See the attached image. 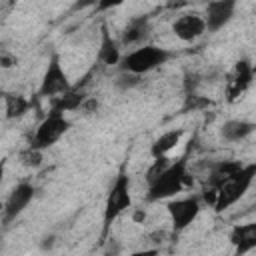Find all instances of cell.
<instances>
[{
  "mask_svg": "<svg viewBox=\"0 0 256 256\" xmlns=\"http://www.w3.org/2000/svg\"><path fill=\"white\" fill-rule=\"evenodd\" d=\"M192 146H194V140L188 142V148H186V152L180 158H174L170 162V166L152 184H148V192H146V200L148 202H158V200L172 198L178 192H182L186 186L192 184V176L188 172V162H190Z\"/></svg>",
  "mask_w": 256,
  "mask_h": 256,
  "instance_id": "6da1fadb",
  "label": "cell"
},
{
  "mask_svg": "<svg viewBox=\"0 0 256 256\" xmlns=\"http://www.w3.org/2000/svg\"><path fill=\"white\" fill-rule=\"evenodd\" d=\"M132 206V194H130V178H128V172H126V164L120 166L110 190H108V196H106V202H104V224H102V240H106L108 232H110V226L112 222L122 214L126 212L128 208Z\"/></svg>",
  "mask_w": 256,
  "mask_h": 256,
  "instance_id": "7a4b0ae2",
  "label": "cell"
},
{
  "mask_svg": "<svg viewBox=\"0 0 256 256\" xmlns=\"http://www.w3.org/2000/svg\"><path fill=\"white\" fill-rule=\"evenodd\" d=\"M172 58V52L168 48L162 46H154V44H144L132 52H128L126 56H122L120 60V72H132V74H148L154 68L166 64Z\"/></svg>",
  "mask_w": 256,
  "mask_h": 256,
  "instance_id": "3957f363",
  "label": "cell"
},
{
  "mask_svg": "<svg viewBox=\"0 0 256 256\" xmlns=\"http://www.w3.org/2000/svg\"><path fill=\"white\" fill-rule=\"evenodd\" d=\"M256 180V162L244 164L238 172H234L220 188L216 194V202H214V210L216 212H224L226 208H230L232 204H236L252 186V182Z\"/></svg>",
  "mask_w": 256,
  "mask_h": 256,
  "instance_id": "277c9868",
  "label": "cell"
},
{
  "mask_svg": "<svg viewBox=\"0 0 256 256\" xmlns=\"http://www.w3.org/2000/svg\"><path fill=\"white\" fill-rule=\"evenodd\" d=\"M68 130H70V120L64 116V112L50 108V112L38 124L36 132L30 140V146H34L38 150H46L52 144H56Z\"/></svg>",
  "mask_w": 256,
  "mask_h": 256,
  "instance_id": "5b68a950",
  "label": "cell"
},
{
  "mask_svg": "<svg viewBox=\"0 0 256 256\" xmlns=\"http://www.w3.org/2000/svg\"><path fill=\"white\" fill-rule=\"evenodd\" d=\"M70 88L72 86H70L68 74L64 72V68L60 64V56L58 54H52L50 60H48V66L44 70L40 88H38V96L40 98H56V96L68 92Z\"/></svg>",
  "mask_w": 256,
  "mask_h": 256,
  "instance_id": "8992f818",
  "label": "cell"
},
{
  "mask_svg": "<svg viewBox=\"0 0 256 256\" xmlns=\"http://www.w3.org/2000/svg\"><path fill=\"white\" fill-rule=\"evenodd\" d=\"M166 210H168L174 234H180L198 218V214L202 210V204H200L198 196H186V198L170 200L166 204Z\"/></svg>",
  "mask_w": 256,
  "mask_h": 256,
  "instance_id": "52a82bcc",
  "label": "cell"
},
{
  "mask_svg": "<svg viewBox=\"0 0 256 256\" xmlns=\"http://www.w3.org/2000/svg\"><path fill=\"white\" fill-rule=\"evenodd\" d=\"M254 74H256L254 64H250L246 58H240L234 64V68H232V72L226 80V100L230 104L242 98V94L250 88V84L254 80Z\"/></svg>",
  "mask_w": 256,
  "mask_h": 256,
  "instance_id": "ba28073f",
  "label": "cell"
},
{
  "mask_svg": "<svg viewBox=\"0 0 256 256\" xmlns=\"http://www.w3.org/2000/svg\"><path fill=\"white\" fill-rule=\"evenodd\" d=\"M32 198H34V186L30 182L16 184L10 190V194L6 198V204H4V216H2L4 226H8L12 220H16V216L24 212V208L30 204Z\"/></svg>",
  "mask_w": 256,
  "mask_h": 256,
  "instance_id": "9c48e42d",
  "label": "cell"
},
{
  "mask_svg": "<svg viewBox=\"0 0 256 256\" xmlns=\"http://www.w3.org/2000/svg\"><path fill=\"white\" fill-rule=\"evenodd\" d=\"M236 2L238 0H210L206 4V12H204V20H206V32H218L220 28H224L236 10Z\"/></svg>",
  "mask_w": 256,
  "mask_h": 256,
  "instance_id": "30bf717a",
  "label": "cell"
},
{
  "mask_svg": "<svg viewBox=\"0 0 256 256\" xmlns=\"http://www.w3.org/2000/svg\"><path fill=\"white\" fill-rule=\"evenodd\" d=\"M172 32L182 42H194L196 38L206 34V20H204V16H200L196 12L182 14L172 22Z\"/></svg>",
  "mask_w": 256,
  "mask_h": 256,
  "instance_id": "8fae6325",
  "label": "cell"
},
{
  "mask_svg": "<svg viewBox=\"0 0 256 256\" xmlns=\"http://www.w3.org/2000/svg\"><path fill=\"white\" fill-rule=\"evenodd\" d=\"M120 44L112 38V32L106 24H100V48H98V62L104 66H116L120 64Z\"/></svg>",
  "mask_w": 256,
  "mask_h": 256,
  "instance_id": "7c38bea8",
  "label": "cell"
},
{
  "mask_svg": "<svg viewBox=\"0 0 256 256\" xmlns=\"http://www.w3.org/2000/svg\"><path fill=\"white\" fill-rule=\"evenodd\" d=\"M230 242L236 254H246L256 248V222L236 224L230 232Z\"/></svg>",
  "mask_w": 256,
  "mask_h": 256,
  "instance_id": "4fadbf2b",
  "label": "cell"
},
{
  "mask_svg": "<svg viewBox=\"0 0 256 256\" xmlns=\"http://www.w3.org/2000/svg\"><path fill=\"white\" fill-rule=\"evenodd\" d=\"M148 34H150V18H148L146 14L134 16V18L128 20V24L124 26L122 36H120V44H122V46L140 44Z\"/></svg>",
  "mask_w": 256,
  "mask_h": 256,
  "instance_id": "5bb4252c",
  "label": "cell"
},
{
  "mask_svg": "<svg viewBox=\"0 0 256 256\" xmlns=\"http://www.w3.org/2000/svg\"><path fill=\"white\" fill-rule=\"evenodd\" d=\"M242 166H244V164H242L240 160H218V162H214V164L210 166V170H208V178H206V184H204V186H210V188H214V190L218 192V188H220L234 172H238Z\"/></svg>",
  "mask_w": 256,
  "mask_h": 256,
  "instance_id": "9a60e30c",
  "label": "cell"
},
{
  "mask_svg": "<svg viewBox=\"0 0 256 256\" xmlns=\"http://www.w3.org/2000/svg\"><path fill=\"white\" fill-rule=\"evenodd\" d=\"M184 136V128H174V130H168V132H162L150 146V154L152 158H160V156H168L182 140Z\"/></svg>",
  "mask_w": 256,
  "mask_h": 256,
  "instance_id": "2e32d148",
  "label": "cell"
},
{
  "mask_svg": "<svg viewBox=\"0 0 256 256\" xmlns=\"http://www.w3.org/2000/svg\"><path fill=\"white\" fill-rule=\"evenodd\" d=\"M86 92H84V88L82 86H72L68 92H64V94H60V96H56L54 98V102H52V108L54 110H60V112H72V110H80L82 108V104L86 102Z\"/></svg>",
  "mask_w": 256,
  "mask_h": 256,
  "instance_id": "e0dca14e",
  "label": "cell"
},
{
  "mask_svg": "<svg viewBox=\"0 0 256 256\" xmlns=\"http://www.w3.org/2000/svg\"><path fill=\"white\" fill-rule=\"evenodd\" d=\"M254 130H256L254 122H248V120H228V122H224L220 134H222V138L226 142H240L246 136H250Z\"/></svg>",
  "mask_w": 256,
  "mask_h": 256,
  "instance_id": "ac0fdd59",
  "label": "cell"
},
{
  "mask_svg": "<svg viewBox=\"0 0 256 256\" xmlns=\"http://www.w3.org/2000/svg\"><path fill=\"white\" fill-rule=\"evenodd\" d=\"M32 102L22 96V94H4V110H6V120H14V118H22L28 110H30Z\"/></svg>",
  "mask_w": 256,
  "mask_h": 256,
  "instance_id": "d6986e66",
  "label": "cell"
},
{
  "mask_svg": "<svg viewBox=\"0 0 256 256\" xmlns=\"http://www.w3.org/2000/svg\"><path fill=\"white\" fill-rule=\"evenodd\" d=\"M212 106V100L196 94V92H188L186 94V100H184V106H182V112H198V110H206Z\"/></svg>",
  "mask_w": 256,
  "mask_h": 256,
  "instance_id": "ffe728a7",
  "label": "cell"
},
{
  "mask_svg": "<svg viewBox=\"0 0 256 256\" xmlns=\"http://www.w3.org/2000/svg\"><path fill=\"white\" fill-rule=\"evenodd\" d=\"M170 162H172V158H168V156H160V158H154V162H152V166L148 168V172H146V182L148 184H152L168 166H170Z\"/></svg>",
  "mask_w": 256,
  "mask_h": 256,
  "instance_id": "44dd1931",
  "label": "cell"
},
{
  "mask_svg": "<svg viewBox=\"0 0 256 256\" xmlns=\"http://www.w3.org/2000/svg\"><path fill=\"white\" fill-rule=\"evenodd\" d=\"M20 162L28 168H38L42 164V150L34 148V146H28L22 154H20Z\"/></svg>",
  "mask_w": 256,
  "mask_h": 256,
  "instance_id": "7402d4cb",
  "label": "cell"
},
{
  "mask_svg": "<svg viewBox=\"0 0 256 256\" xmlns=\"http://www.w3.org/2000/svg\"><path fill=\"white\" fill-rule=\"evenodd\" d=\"M140 84V76L138 74H132V72H120L118 80H116V86L122 88V90H128V88H134Z\"/></svg>",
  "mask_w": 256,
  "mask_h": 256,
  "instance_id": "603a6c76",
  "label": "cell"
},
{
  "mask_svg": "<svg viewBox=\"0 0 256 256\" xmlns=\"http://www.w3.org/2000/svg\"><path fill=\"white\" fill-rule=\"evenodd\" d=\"M120 4H124V0H98V4L94 8H96V12H106V10H112Z\"/></svg>",
  "mask_w": 256,
  "mask_h": 256,
  "instance_id": "cb8c5ba5",
  "label": "cell"
},
{
  "mask_svg": "<svg viewBox=\"0 0 256 256\" xmlns=\"http://www.w3.org/2000/svg\"><path fill=\"white\" fill-rule=\"evenodd\" d=\"M98 4V0H74L72 4V12H78V10H86V8H94Z\"/></svg>",
  "mask_w": 256,
  "mask_h": 256,
  "instance_id": "d4e9b609",
  "label": "cell"
},
{
  "mask_svg": "<svg viewBox=\"0 0 256 256\" xmlns=\"http://www.w3.org/2000/svg\"><path fill=\"white\" fill-rule=\"evenodd\" d=\"M16 64V58H10L8 54H2V66L4 68H10V66H14Z\"/></svg>",
  "mask_w": 256,
  "mask_h": 256,
  "instance_id": "484cf974",
  "label": "cell"
},
{
  "mask_svg": "<svg viewBox=\"0 0 256 256\" xmlns=\"http://www.w3.org/2000/svg\"><path fill=\"white\" fill-rule=\"evenodd\" d=\"M254 70H256V64H254Z\"/></svg>",
  "mask_w": 256,
  "mask_h": 256,
  "instance_id": "4316f807",
  "label": "cell"
}]
</instances>
